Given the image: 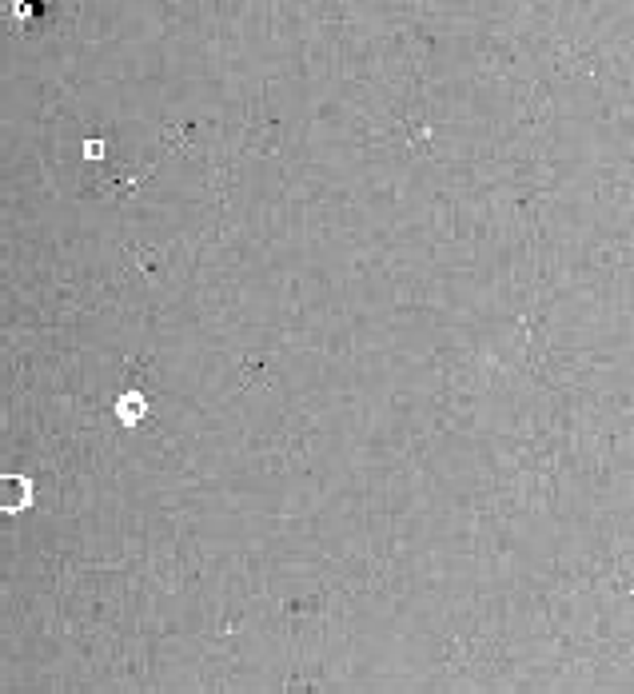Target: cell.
Returning <instances> with one entry per match:
<instances>
[{
	"instance_id": "obj_2",
	"label": "cell",
	"mask_w": 634,
	"mask_h": 694,
	"mask_svg": "<svg viewBox=\"0 0 634 694\" xmlns=\"http://www.w3.org/2000/svg\"><path fill=\"white\" fill-rule=\"evenodd\" d=\"M144 411H148V403H144L140 395H120V403H116V415H120L124 423H140Z\"/></svg>"
},
{
	"instance_id": "obj_1",
	"label": "cell",
	"mask_w": 634,
	"mask_h": 694,
	"mask_svg": "<svg viewBox=\"0 0 634 694\" xmlns=\"http://www.w3.org/2000/svg\"><path fill=\"white\" fill-rule=\"evenodd\" d=\"M32 503V483L24 475H0V511L20 515Z\"/></svg>"
}]
</instances>
